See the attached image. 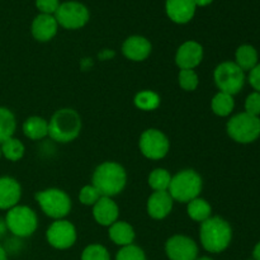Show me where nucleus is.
Returning <instances> with one entry per match:
<instances>
[{
  "label": "nucleus",
  "mask_w": 260,
  "mask_h": 260,
  "mask_svg": "<svg viewBox=\"0 0 260 260\" xmlns=\"http://www.w3.org/2000/svg\"><path fill=\"white\" fill-rule=\"evenodd\" d=\"M58 30V23L55 15L38 14L33 19L30 25V32L33 38L38 42H48L52 40Z\"/></svg>",
  "instance_id": "obj_19"
},
{
  "label": "nucleus",
  "mask_w": 260,
  "mask_h": 260,
  "mask_svg": "<svg viewBox=\"0 0 260 260\" xmlns=\"http://www.w3.org/2000/svg\"><path fill=\"white\" fill-rule=\"evenodd\" d=\"M178 84L184 91H194L200 85V78L196 70H179Z\"/></svg>",
  "instance_id": "obj_29"
},
{
  "label": "nucleus",
  "mask_w": 260,
  "mask_h": 260,
  "mask_svg": "<svg viewBox=\"0 0 260 260\" xmlns=\"http://www.w3.org/2000/svg\"><path fill=\"white\" fill-rule=\"evenodd\" d=\"M127 172L119 162L108 160L103 161L94 169L91 184L98 189L102 197L114 198L121 194L127 185Z\"/></svg>",
  "instance_id": "obj_1"
},
{
  "label": "nucleus",
  "mask_w": 260,
  "mask_h": 260,
  "mask_svg": "<svg viewBox=\"0 0 260 260\" xmlns=\"http://www.w3.org/2000/svg\"><path fill=\"white\" fill-rule=\"evenodd\" d=\"M35 200L41 211L53 221L66 218L73 208L70 196L60 188H46L40 190L35 194Z\"/></svg>",
  "instance_id": "obj_5"
},
{
  "label": "nucleus",
  "mask_w": 260,
  "mask_h": 260,
  "mask_svg": "<svg viewBox=\"0 0 260 260\" xmlns=\"http://www.w3.org/2000/svg\"><path fill=\"white\" fill-rule=\"evenodd\" d=\"M187 215L194 222L202 223L212 216V206L205 198L197 197L187 203Z\"/></svg>",
  "instance_id": "obj_23"
},
{
  "label": "nucleus",
  "mask_w": 260,
  "mask_h": 260,
  "mask_svg": "<svg viewBox=\"0 0 260 260\" xmlns=\"http://www.w3.org/2000/svg\"><path fill=\"white\" fill-rule=\"evenodd\" d=\"M81 260H111V254L102 244H90L84 248Z\"/></svg>",
  "instance_id": "obj_30"
},
{
  "label": "nucleus",
  "mask_w": 260,
  "mask_h": 260,
  "mask_svg": "<svg viewBox=\"0 0 260 260\" xmlns=\"http://www.w3.org/2000/svg\"><path fill=\"white\" fill-rule=\"evenodd\" d=\"M91 213L94 221L103 228H109L119 220V207L111 197L99 198L98 202L91 207Z\"/></svg>",
  "instance_id": "obj_16"
},
{
  "label": "nucleus",
  "mask_w": 260,
  "mask_h": 260,
  "mask_svg": "<svg viewBox=\"0 0 260 260\" xmlns=\"http://www.w3.org/2000/svg\"><path fill=\"white\" fill-rule=\"evenodd\" d=\"M170 172L165 168H155L151 170L147 177V184L151 188L152 192H164L169 189L170 182H172Z\"/></svg>",
  "instance_id": "obj_27"
},
{
  "label": "nucleus",
  "mask_w": 260,
  "mask_h": 260,
  "mask_svg": "<svg viewBox=\"0 0 260 260\" xmlns=\"http://www.w3.org/2000/svg\"><path fill=\"white\" fill-rule=\"evenodd\" d=\"M151 52V42L144 36H129L122 43V55L132 62H142L147 60Z\"/></svg>",
  "instance_id": "obj_14"
},
{
  "label": "nucleus",
  "mask_w": 260,
  "mask_h": 260,
  "mask_svg": "<svg viewBox=\"0 0 260 260\" xmlns=\"http://www.w3.org/2000/svg\"><path fill=\"white\" fill-rule=\"evenodd\" d=\"M139 149L149 160H161L169 154L170 140L161 129L147 128L140 135Z\"/></svg>",
  "instance_id": "obj_9"
},
{
  "label": "nucleus",
  "mask_w": 260,
  "mask_h": 260,
  "mask_svg": "<svg viewBox=\"0 0 260 260\" xmlns=\"http://www.w3.org/2000/svg\"><path fill=\"white\" fill-rule=\"evenodd\" d=\"M22 198V185L15 178L0 177V210L8 211L19 205Z\"/></svg>",
  "instance_id": "obj_18"
},
{
  "label": "nucleus",
  "mask_w": 260,
  "mask_h": 260,
  "mask_svg": "<svg viewBox=\"0 0 260 260\" xmlns=\"http://www.w3.org/2000/svg\"><path fill=\"white\" fill-rule=\"evenodd\" d=\"M245 111L246 113L251 114V116H260V93L258 91H253L249 94L245 99Z\"/></svg>",
  "instance_id": "obj_33"
},
{
  "label": "nucleus",
  "mask_w": 260,
  "mask_h": 260,
  "mask_svg": "<svg viewBox=\"0 0 260 260\" xmlns=\"http://www.w3.org/2000/svg\"><path fill=\"white\" fill-rule=\"evenodd\" d=\"M211 109L218 117H229L235 109L234 96L223 91H218L211 99Z\"/></svg>",
  "instance_id": "obj_24"
},
{
  "label": "nucleus",
  "mask_w": 260,
  "mask_h": 260,
  "mask_svg": "<svg viewBox=\"0 0 260 260\" xmlns=\"http://www.w3.org/2000/svg\"><path fill=\"white\" fill-rule=\"evenodd\" d=\"M134 103L135 107L137 109H140V111L152 112L159 108L160 103H161V98H160V95L156 91L145 89V90L139 91L135 95Z\"/></svg>",
  "instance_id": "obj_25"
},
{
  "label": "nucleus",
  "mask_w": 260,
  "mask_h": 260,
  "mask_svg": "<svg viewBox=\"0 0 260 260\" xmlns=\"http://www.w3.org/2000/svg\"><path fill=\"white\" fill-rule=\"evenodd\" d=\"M253 260H260V241L253 249Z\"/></svg>",
  "instance_id": "obj_37"
},
{
  "label": "nucleus",
  "mask_w": 260,
  "mask_h": 260,
  "mask_svg": "<svg viewBox=\"0 0 260 260\" xmlns=\"http://www.w3.org/2000/svg\"><path fill=\"white\" fill-rule=\"evenodd\" d=\"M116 260H147V258L140 246L132 244L119 249L116 254Z\"/></svg>",
  "instance_id": "obj_31"
},
{
  "label": "nucleus",
  "mask_w": 260,
  "mask_h": 260,
  "mask_svg": "<svg viewBox=\"0 0 260 260\" xmlns=\"http://www.w3.org/2000/svg\"><path fill=\"white\" fill-rule=\"evenodd\" d=\"M108 238L111 239L112 243L123 248V246L132 245L135 243L136 233L131 223H128L127 221L118 220L108 228Z\"/></svg>",
  "instance_id": "obj_20"
},
{
  "label": "nucleus",
  "mask_w": 260,
  "mask_h": 260,
  "mask_svg": "<svg viewBox=\"0 0 260 260\" xmlns=\"http://www.w3.org/2000/svg\"><path fill=\"white\" fill-rule=\"evenodd\" d=\"M249 260H253V259H249Z\"/></svg>",
  "instance_id": "obj_42"
},
{
  "label": "nucleus",
  "mask_w": 260,
  "mask_h": 260,
  "mask_svg": "<svg viewBox=\"0 0 260 260\" xmlns=\"http://www.w3.org/2000/svg\"><path fill=\"white\" fill-rule=\"evenodd\" d=\"M0 260H8V253L2 244H0Z\"/></svg>",
  "instance_id": "obj_39"
},
{
  "label": "nucleus",
  "mask_w": 260,
  "mask_h": 260,
  "mask_svg": "<svg viewBox=\"0 0 260 260\" xmlns=\"http://www.w3.org/2000/svg\"><path fill=\"white\" fill-rule=\"evenodd\" d=\"M0 150H2V156H4L5 159L13 162L22 160L25 154L24 144L14 136L0 144Z\"/></svg>",
  "instance_id": "obj_28"
},
{
  "label": "nucleus",
  "mask_w": 260,
  "mask_h": 260,
  "mask_svg": "<svg viewBox=\"0 0 260 260\" xmlns=\"http://www.w3.org/2000/svg\"><path fill=\"white\" fill-rule=\"evenodd\" d=\"M248 81L251 85V88L254 89V91L260 93V63H258L255 68L249 71Z\"/></svg>",
  "instance_id": "obj_35"
},
{
  "label": "nucleus",
  "mask_w": 260,
  "mask_h": 260,
  "mask_svg": "<svg viewBox=\"0 0 260 260\" xmlns=\"http://www.w3.org/2000/svg\"><path fill=\"white\" fill-rule=\"evenodd\" d=\"M205 50L200 42L189 40L183 42L175 52V63L179 70H194L201 65Z\"/></svg>",
  "instance_id": "obj_13"
},
{
  "label": "nucleus",
  "mask_w": 260,
  "mask_h": 260,
  "mask_svg": "<svg viewBox=\"0 0 260 260\" xmlns=\"http://www.w3.org/2000/svg\"><path fill=\"white\" fill-rule=\"evenodd\" d=\"M197 243L182 234L170 236L165 243V254L169 260H196L198 258Z\"/></svg>",
  "instance_id": "obj_12"
},
{
  "label": "nucleus",
  "mask_w": 260,
  "mask_h": 260,
  "mask_svg": "<svg viewBox=\"0 0 260 260\" xmlns=\"http://www.w3.org/2000/svg\"><path fill=\"white\" fill-rule=\"evenodd\" d=\"M0 159H2V150H0Z\"/></svg>",
  "instance_id": "obj_41"
},
{
  "label": "nucleus",
  "mask_w": 260,
  "mask_h": 260,
  "mask_svg": "<svg viewBox=\"0 0 260 260\" xmlns=\"http://www.w3.org/2000/svg\"><path fill=\"white\" fill-rule=\"evenodd\" d=\"M55 18L58 23V27L65 29L75 30L83 28L89 22L90 13L84 4L79 2H65L61 3Z\"/></svg>",
  "instance_id": "obj_10"
},
{
  "label": "nucleus",
  "mask_w": 260,
  "mask_h": 260,
  "mask_svg": "<svg viewBox=\"0 0 260 260\" xmlns=\"http://www.w3.org/2000/svg\"><path fill=\"white\" fill-rule=\"evenodd\" d=\"M8 233V228H7V223H5L4 218L0 217V239L4 238Z\"/></svg>",
  "instance_id": "obj_36"
},
{
  "label": "nucleus",
  "mask_w": 260,
  "mask_h": 260,
  "mask_svg": "<svg viewBox=\"0 0 260 260\" xmlns=\"http://www.w3.org/2000/svg\"><path fill=\"white\" fill-rule=\"evenodd\" d=\"M101 197V193L93 184L84 185L79 192V202L83 206H88V207H93Z\"/></svg>",
  "instance_id": "obj_32"
},
{
  "label": "nucleus",
  "mask_w": 260,
  "mask_h": 260,
  "mask_svg": "<svg viewBox=\"0 0 260 260\" xmlns=\"http://www.w3.org/2000/svg\"><path fill=\"white\" fill-rule=\"evenodd\" d=\"M60 4V0H36V7L41 14L55 15Z\"/></svg>",
  "instance_id": "obj_34"
},
{
  "label": "nucleus",
  "mask_w": 260,
  "mask_h": 260,
  "mask_svg": "<svg viewBox=\"0 0 260 260\" xmlns=\"http://www.w3.org/2000/svg\"><path fill=\"white\" fill-rule=\"evenodd\" d=\"M8 231L18 239L32 236L38 229V216L33 208L25 205H17L7 211L4 217Z\"/></svg>",
  "instance_id": "obj_6"
},
{
  "label": "nucleus",
  "mask_w": 260,
  "mask_h": 260,
  "mask_svg": "<svg viewBox=\"0 0 260 260\" xmlns=\"http://www.w3.org/2000/svg\"><path fill=\"white\" fill-rule=\"evenodd\" d=\"M202 189L203 179L200 173L193 169H183L173 175L168 192L174 202L187 205L192 200L200 197Z\"/></svg>",
  "instance_id": "obj_4"
},
{
  "label": "nucleus",
  "mask_w": 260,
  "mask_h": 260,
  "mask_svg": "<svg viewBox=\"0 0 260 260\" xmlns=\"http://www.w3.org/2000/svg\"><path fill=\"white\" fill-rule=\"evenodd\" d=\"M197 10L194 0H167L165 12L169 19L177 24H185L193 19Z\"/></svg>",
  "instance_id": "obj_17"
},
{
  "label": "nucleus",
  "mask_w": 260,
  "mask_h": 260,
  "mask_svg": "<svg viewBox=\"0 0 260 260\" xmlns=\"http://www.w3.org/2000/svg\"><path fill=\"white\" fill-rule=\"evenodd\" d=\"M17 131L15 114L7 107H0V144L14 136Z\"/></svg>",
  "instance_id": "obj_26"
},
{
  "label": "nucleus",
  "mask_w": 260,
  "mask_h": 260,
  "mask_svg": "<svg viewBox=\"0 0 260 260\" xmlns=\"http://www.w3.org/2000/svg\"><path fill=\"white\" fill-rule=\"evenodd\" d=\"M213 80L218 91H223L234 96L243 90L246 76L234 61H223L215 68Z\"/></svg>",
  "instance_id": "obj_8"
},
{
  "label": "nucleus",
  "mask_w": 260,
  "mask_h": 260,
  "mask_svg": "<svg viewBox=\"0 0 260 260\" xmlns=\"http://www.w3.org/2000/svg\"><path fill=\"white\" fill-rule=\"evenodd\" d=\"M200 241L206 251L220 254L230 246L233 241V228L221 216H211L200 223Z\"/></svg>",
  "instance_id": "obj_2"
},
{
  "label": "nucleus",
  "mask_w": 260,
  "mask_h": 260,
  "mask_svg": "<svg viewBox=\"0 0 260 260\" xmlns=\"http://www.w3.org/2000/svg\"><path fill=\"white\" fill-rule=\"evenodd\" d=\"M196 260H215V259L210 258V256H198V258Z\"/></svg>",
  "instance_id": "obj_40"
},
{
  "label": "nucleus",
  "mask_w": 260,
  "mask_h": 260,
  "mask_svg": "<svg viewBox=\"0 0 260 260\" xmlns=\"http://www.w3.org/2000/svg\"><path fill=\"white\" fill-rule=\"evenodd\" d=\"M174 203L168 190L152 192L146 201V212L152 220H164L172 213Z\"/></svg>",
  "instance_id": "obj_15"
},
{
  "label": "nucleus",
  "mask_w": 260,
  "mask_h": 260,
  "mask_svg": "<svg viewBox=\"0 0 260 260\" xmlns=\"http://www.w3.org/2000/svg\"><path fill=\"white\" fill-rule=\"evenodd\" d=\"M78 231L75 225L69 220H55L46 230V240L57 250H66L75 245Z\"/></svg>",
  "instance_id": "obj_11"
},
{
  "label": "nucleus",
  "mask_w": 260,
  "mask_h": 260,
  "mask_svg": "<svg viewBox=\"0 0 260 260\" xmlns=\"http://www.w3.org/2000/svg\"><path fill=\"white\" fill-rule=\"evenodd\" d=\"M81 127L83 121L75 109L60 108L48 121V137L57 144H70L78 139Z\"/></svg>",
  "instance_id": "obj_3"
},
{
  "label": "nucleus",
  "mask_w": 260,
  "mask_h": 260,
  "mask_svg": "<svg viewBox=\"0 0 260 260\" xmlns=\"http://www.w3.org/2000/svg\"><path fill=\"white\" fill-rule=\"evenodd\" d=\"M212 2L213 0H194L197 7H207V5H210Z\"/></svg>",
  "instance_id": "obj_38"
},
{
  "label": "nucleus",
  "mask_w": 260,
  "mask_h": 260,
  "mask_svg": "<svg viewBox=\"0 0 260 260\" xmlns=\"http://www.w3.org/2000/svg\"><path fill=\"white\" fill-rule=\"evenodd\" d=\"M226 132L238 144H253L260 137V117L251 116L246 112L235 114L226 123Z\"/></svg>",
  "instance_id": "obj_7"
},
{
  "label": "nucleus",
  "mask_w": 260,
  "mask_h": 260,
  "mask_svg": "<svg viewBox=\"0 0 260 260\" xmlns=\"http://www.w3.org/2000/svg\"><path fill=\"white\" fill-rule=\"evenodd\" d=\"M234 62L244 71H250L251 69L255 68L259 63V55L258 51L254 46L251 45H241L239 46L235 52V61Z\"/></svg>",
  "instance_id": "obj_22"
},
{
  "label": "nucleus",
  "mask_w": 260,
  "mask_h": 260,
  "mask_svg": "<svg viewBox=\"0 0 260 260\" xmlns=\"http://www.w3.org/2000/svg\"><path fill=\"white\" fill-rule=\"evenodd\" d=\"M22 131L28 140L42 141L48 137V121L41 116H30L23 122Z\"/></svg>",
  "instance_id": "obj_21"
}]
</instances>
